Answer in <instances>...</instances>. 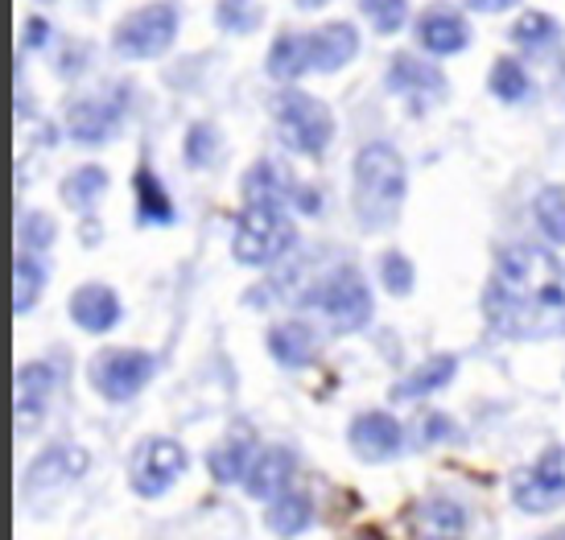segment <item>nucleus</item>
Segmentation results:
<instances>
[{
  "mask_svg": "<svg viewBox=\"0 0 565 540\" xmlns=\"http://www.w3.org/2000/svg\"><path fill=\"white\" fill-rule=\"evenodd\" d=\"M137 207H141V223H170L173 219V203L166 186H161L153 170H141L137 174Z\"/></svg>",
  "mask_w": 565,
  "mask_h": 540,
  "instance_id": "nucleus-29",
  "label": "nucleus"
},
{
  "mask_svg": "<svg viewBox=\"0 0 565 540\" xmlns=\"http://www.w3.org/2000/svg\"><path fill=\"white\" fill-rule=\"evenodd\" d=\"M71 318L79 322L83 331L104 334L120 322V298L108 285H83L71 298Z\"/></svg>",
  "mask_w": 565,
  "mask_h": 540,
  "instance_id": "nucleus-14",
  "label": "nucleus"
},
{
  "mask_svg": "<svg viewBox=\"0 0 565 540\" xmlns=\"http://www.w3.org/2000/svg\"><path fill=\"white\" fill-rule=\"evenodd\" d=\"M491 96L503 99V104H520L529 96V75H524V66L516 58H500L491 66Z\"/></svg>",
  "mask_w": 565,
  "mask_h": 540,
  "instance_id": "nucleus-30",
  "label": "nucleus"
},
{
  "mask_svg": "<svg viewBox=\"0 0 565 540\" xmlns=\"http://www.w3.org/2000/svg\"><path fill=\"white\" fill-rule=\"evenodd\" d=\"M533 215H536V227L545 231V239L565 244V186H545V191L536 194Z\"/></svg>",
  "mask_w": 565,
  "mask_h": 540,
  "instance_id": "nucleus-27",
  "label": "nucleus"
},
{
  "mask_svg": "<svg viewBox=\"0 0 565 540\" xmlns=\"http://www.w3.org/2000/svg\"><path fill=\"white\" fill-rule=\"evenodd\" d=\"M310 54H315V71H339L360 54V33L347 21L322 25V30L310 33Z\"/></svg>",
  "mask_w": 565,
  "mask_h": 540,
  "instance_id": "nucleus-15",
  "label": "nucleus"
},
{
  "mask_svg": "<svg viewBox=\"0 0 565 540\" xmlns=\"http://www.w3.org/2000/svg\"><path fill=\"white\" fill-rule=\"evenodd\" d=\"M306 71H315V54H310V33H285L268 50V75L273 79H298Z\"/></svg>",
  "mask_w": 565,
  "mask_h": 540,
  "instance_id": "nucleus-21",
  "label": "nucleus"
},
{
  "mask_svg": "<svg viewBox=\"0 0 565 540\" xmlns=\"http://www.w3.org/2000/svg\"><path fill=\"white\" fill-rule=\"evenodd\" d=\"M512 37H516L520 46H541V42H550V37H553V17H545V13L520 17L516 25H512Z\"/></svg>",
  "mask_w": 565,
  "mask_h": 540,
  "instance_id": "nucleus-35",
  "label": "nucleus"
},
{
  "mask_svg": "<svg viewBox=\"0 0 565 540\" xmlns=\"http://www.w3.org/2000/svg\"><path fill=\"white\" fill-rule=\"evenodd\" d=\"M285 174L277 170V165H268V161H260L256 170H252L248 177H244V198L248 203H273V207H285Z\"/></svg>",
  "mask_w": 565,
  "mask_h": 540,
  "instance_id": "nucleus-28",
  "label": "nucleus"
},
{
  "mask_svg": "<svg viewBox=\"0 0 565 540\" xmlns=\"http://www.w3.org/2000/svg\"><path fill=\"white\" fill-rule=\"evenodd\" d=\"M405 161L393 144H363L355 158V207L367 227H388L405 203Z\"/></svg>",
  "mask_w": 565,
  "mask_h": 540,
  "instance_id": "nucleus-2",
  "label": "nucleus"
},
{
  "mask_svg": "<svg viewBox=\"0 0 565 540\" xmlns=\"http://www.w3.org/2000/svg\"><path fill=\"white\" fill-rule=\"evenodd\" d=\"M450 380H455V359H450V355H438V359H425L422 367H413L405 380L396 384V397L401 400L429 397V392L446 388Z\"/></svg>",
  "mask_w": 565,
  "mask_h": 540,
  "instance_id": "nucleus-23",
  "label": "nucleus"
},
{
  "mask_svg": "<svg viewBox=\"0 0 565 540\" xmlns=\"http://www.w3.org/2000/svg\"><path fill=\"white\" fill-rule=\"evenodd\" d=\"M315 305L327 314L339 331H360L372 318V293L363 285V277L355 269H334L315 289Z\"/></svg>",
  "mask_w": 565,
  "mask_h": 540,
  "instance_id": "nucleus-6",
  "label": "nucleus"
},
{
  "mask_svg": "<svg viewBox=\"0 0 565 540\" xmlns=\"http://www.w3.org/2000/svg\"><path fill=\"white\" fill-rule=\"evenodd\" d=\"M54 380H58V371H54L50 364H25L21 371H17L13 413H17V425H21V430H33V421L46 413Z\"/></svg>",
  "mask_w": 565,
  "mask_h": 540,
  "instance_id": "nucleus-11",
  "label": "nucleus"
},
{
  "mask_svg": "<svg viewBox=\"0 0 565 540\" xmlns=\"http://www.w3.org/2000/svg\"><path fill=\"white\" fill-rule=\"evenodd\" d=\"M277 128H281V141L298 153H310L318 158L330 144V132H334V120L322 99L306 96V91H285L277 99Z\"/></svg>",
  "mask_w": 565,
  "mask_h": 540,
  "instance_id": "nucleus-5",
  "label": "nucleus"
},
{
  "mask_svg": "<svg viewBox=\"0 0 565 540\" xmlns=\"http://www.w3.org/2000/svg\"><path fill=\"white\" fill-rule=\"evenodd\" d=\"M186 471V450L170 438H153L137 450L132 462V487L141 495H166Z\"/></svg>",
  "mask_w": 565,
  "mask_h": 540,
  "instance_id": "nucleus-8",
  "label": "nucleus"
},
{
  "mask_svg": "<svg viewBox=\"0 0 565 540\" xmlns=\"http://www.w3.org/2000/svg\"><path fill=\"white\" fill-rule=\"evenodd\" d=\"M268 350H273L277 364L301 367L318 355V334L306 322H281V326H273V334H268Z\"/></svg>",
  "mask_w": 565,
  "mask_h": 540,
  "instance_id": "nucleus-20",
  "label": "nucleus"
},
{
  "mask_svg": "<svg viewBox=\"0 0 565 540\" xmlns=\"http://www.w3.org/2000/svg\"><path fill=\"white\" fill-rule=\"evenodd\" d=\"M104 191H108V174H104L99 165H83V170H75V174L66 177L63 198L71 203V207L87 210L92 203H99V198H104Z\"/></svg>",
  "mask_w": 565,
  "mask_h": 540,
  "instance_id": "nucleus-26",
  "label": "nucleus"
},
{
  "mask_svg": "<svg viewBox=\"0 0 565 540\" xmlns=\"http://www.w3.org/2000/svg\"><path fill=\"white\" fill-rule=\"evenodd\" d=\"M17 236H21V248H25V252H42V248L54 244V223H50V215L30 210V215H21Z\"/></svg>",
  "mask_w": 565,
  "mask_h": 540,
  "instance_id": "nucleus-33",
  "label": "nucleus"
},
{
  "mask_svg": "<svg viewBox=\"0 0 565 540\" xmlns=\"http://www.w3.org/2000/svg\"><path fill=\"white\" fill-rule=\"evenodd\" d=\"M363 13L380 33H396L408 21V0H363Z\"/></svg>",
  "mask_w": 565,
  "mask_h": 540,
  "instance_id": "nucleus-32",
  "label": "nucleus"
},
{
  "mask_svg": "<svg viewBox=\"0 0 565 540\" xmlns=\"http://www.w3.org/2000/svg\"><path fill=\"white\" fill-rule=\"evenodd\" d=\"M294 244V219L285 215V207L273 203H248V210L236 223V239H232V252L239 264H273L277 256Z\"/></svg>",
  "mask_w": 565,
  "mask_h": 540,
  "instance_id": "nucleus-3",
  "label": "nucleus"
},
{
  "mask_svg": "<svg viewBox=\"0 0 565 540\" xmlns=\"http://www.w3.org/2000/svg\"><path fill=\"white\" fill-rule=\"evenodd\" d=\"M215 132L206 125H194L190 128V137H186V161L190 165H206V161L215 158Z\"/></svg>",
  "mask_w": 565,
  "mask_h": 540,
  "instance_id": "nucleus-36",
  "label": "nucleus"
},
{
  "mask_svg": "<svg viewBox=\"0 0 565 540\" xmlns=\"http://www.w3.org/2000/svg\"><path fill=\"white\" fill-rule=\"evenodd\" d=\"M46 37H50V25H46V21L30 17V25H25V46H42Z\"/></svg>",
  "mask_w": 565,
  "mask_h": 540,
  "instance_id": "nucleus-37",
  "label": "nucleus"
},
{
  "mask_svg": "<svg viewBox=\"0 0 565 540\" xmlns=\"http://www.w3.org/2000/svg\"><path fill=\"white\" fill-rule=\"evenodd\" d=\"M380 281H384L388 293L405 298L408 289H413V264H408V256H401V252L384 256V260H380Z\"/></svg>",
  "mask_w": 565,
  "mask_h": 540,
  "instance_id": "nucleus-34",
  "label": "nucleus"
},
{
  "mask_svg": "<svg viewBox=\"0 0 565 540\" xmlns=\"http://www.w3.org/2000/svg\"><path fill=\"white\" fill-rule=\"evenodd\" d=\"M153 376V355L145 350H104L92 367L95 388L108 400H132Z\"/></svg>",
  "mask_w": 565,
  "mask_h": 540,
  "instance_id": "nucleus-7",
  "label": "nucleus"
},
{
  "mask_svg": "<svg viewBox=\"0 0 565 540\" xmlns=\"http://www.w3.org/2000/svg\"><path fill=\"white\" fill-rule=\"evenodd\" d=\"M178 37V4L153 0L137 13H128L116 30V54L125 58H158Z\"/></svg>",
  "mask_w": 565,
  "mask_h": 540,
  "instance_id": "nucleus-4",
  "label": "nucleus"
},
{
  "mask_svg": "<svg viewBox=\"0 0 565 540\" xmlns=\"http://www.w3.org/2000/svg\"><path fill=\"white\" fill-rule=\"evenodd\" d=\"M116 120H120V99H83L71 108V137L83 144H99L116 132Z\"/></svg>",
  "mask_w": 565,
  "mask_h": 540,
  "instance_id": "nucleus-17",
  "label": "nucleus"
},
{
  "mask_svg": "<svg viewBox=\"0 0 565 540\" xmlns=\"http://www.w3.org/2000/svg\"><path fill=\"white\" fill-rule=\"evenodd\" d=\"M516 504L533 516L562 508L565 504V450H553L536 462L529 475H520L516 483Z\"/></svg>",
  "mask_w": 565,
  "mask_h": 540,
  "instance_id": "nucleus-9",
  "label": "nucleus"
},
{
  "mask_svg": "<svg viewBox=\"0 0 565 540\" xmlns=\"http://www.w3.org/2000/svg\"><path fill=\"white\" fill-rule=\"evenodd\" d=\"M417 528L425 540H467V511L450 495H434L417 508Z\"/></svg>",
  "mask_w": 565,
  "mask_h": 540,
  "instance_id": "nucleus-18",
  "label": "nucleus"
},
{
  "mask_svg": "<svg viewBox=\"0 0 565 540\" xmlns=\"http://www.w3.org/2000/svg\"><path fill=\"white\" fill-rule=\"evenodd\" d=\"M405 442V433L396 425V417L388 413H363L355 417V425H351V445H355V454L367 462H384L393 458L396 450Z\"/></svg>",
  "mask_w": 565,
  "mask_h": 540,
  "instance_id": "nucleus-12",
  "label": "nucleus"
},
{
  "mask_svg": "<svg viewBox=\"0 0 565 540\" xmlns=\"http://www.w3.org/2000/svg\"><path fill=\"white\" fill-rule=\"evenodd\" d=\"M223 30L232 33H248L260 25V4L256 0H220V9H215Z\"/></svg>",
  "mask_w": 565,
  "mask_h": 540,
  "instance_id": "nucleus-31",
  "label": "nucleus"
},
{
  "mask_svg": "<svg viewBox=\"0 0 565 540\" xmlns=\"http://www.w3.org/2000/svg\"><path fill=\"white\" fill-rule=\"evenodd\" d=\"M252 462H256V445H252L248 433H236V438H227L223 445L211 450L206 471L220 478V483H239V478L252 475Z\"/></svg>",
  "mask_w": 565,
  "mask_h": 540,
  "instance_id": "nucleus-22",
  "label": "nucleus"
},
{
  "mask_svg": "<svg viewBox=\"0 0 565 540\" xmlns=\"http://www.w3.org/2000/svg\"><path fill=\"white\" fill-rule=\"evenodd\" d=\"M289 475H294V454L285 445H273V450L256 454V462H252L248 492L256 499H277L289 487Z\"/></svg>",
  "mask_w": 565,
  "mask_h": 540,
  "instance_id": "nucleus-19",
  "label": "nucleus"
},
{
  "mask_svg": "<svg viewBox=\"0 0 565 540\" xmlns=\"http://www.w3.org/2000/svg\"><path fill=\"white\" fill-rule=\"evenodd\" d=\"M301 9H322V4H330V0H298Z\"/></svg>",
  "mask_w": 565,
  "mask_h": 540,
  "instance_id": "nucleus-40",
  "label": "nucleus"
},
{
  "mask_svg": "<svg viewBox=\"0 0 565 540\" xmlns=\"http://www.w3.org/2000/svg\"><path fill=\"white\" fill-rule=\"evenodd\" d=\"M388 87H393L396 96L413 99L417 108H425V104H434V99L446 91V79L438 75V66L401 54V58L393 63V71H388Z\"/></svg>",
  "mask_w": 565,
  "mask_h": 540,
  "instance_id": "nucleus-13",
  "label": "nucleus"
},
{
  "mask_svg": "<svg viewBox=\"0 0 565 540\" xmlns=\"http://www.w3.org/2000/svg\"><path fill=\"white\" fill-rule=\"evenodd\" d=\"M351 540H384V537H380V532H372V528H363V532H355Z\"/></svg>",
  "mask_w": 565,
  "mask_h": 540,
  "instance_id": "nucleus-39",
  "label": "nucleus"
},
{
  "mask_svg": "<svg viewBox=\"0 0 565 540\" xmlns=\"http://www.w3.org/2000/svg\"><path fill=\"white\" fill-rule=\"evenodd\" d=\"M487 314L508 334H541L565 326V281L557 260L529 244L508 248L487 289Z\"/></svg>",
  "mask_w": 565,
  "mask_h": 540,
  "instance_id": "nucleus-1",
  "label": "nucleus"
},
{
  "mask_svg": "<svg viewBox=\"0 0 565 540\" xmlns=\"http://www.w3.org/2000/svg\"><path fill=\"white\" fill-rule=\"evenodd\" d=\"M83 471H87V454H83L79 445L58 442V445H50L46 454L33 458V466L25 471V492L30 495L58 492V487H66V483H75Z\"/></svg>",
  "mask_w": 565,
  "mask_h": 540,
  "instance_id": "nucleus-10",
  "label": "nucleus"
},
{
  "mask_svg": "<svg viewBox=\"0 0 565 540\" xmlns=\"http://www.w3.org/2000/svg\"><path fill=\"white\" fill-rule=\"evenodd\" d=\"M471 9H479V13H500V9H508V4H516V0H467Z\"/></svg>",
  "mask_w": 565,
  "mask_h": 540,
  "instance_id": "nucleus-38",
  "label": "nucleus"
},
{
  "mask_svg": "<svg viewBox=\"0 0 565 540\" xmlns=\"http://www.w3.org/2000/svg\"><path fill=\"white\" fill-rule=\"evenodd\" d=\"M310 499L301 492H285L273 499V508H268V528L277 532V537H298L310 528Z\"/></svg>",
  "mask_w": 565,
  "mask_h": 540,
  "instance_id": "nucleus-24",
  "label": "nucleus"
},
{
  "mask_svg": "<svg viewBox=\"0 0 565 540\" xmlns=\"http://www.w3.org/2000/svg\"><path fill=\"white\" fill-rule=\"evenodd\" d=\"M42 285H46V264L33 260V252H21L13 264V314H25L38 302Z\"/></svg>",
  "mask_w": 565,
  "mask_h": 540,
  "instance_id": "nucleus-25",
  "label": "nucleus"
},
{
  "mask_svg": "<svg viewBox=\"0 0 565 540\" xmlns=\"http://www.w3.org/2000/svg\"><path fill=\"white\" fill-rule=\"evenodd\" d=\"M471 42V30H467V21L455 13V9H429L422 17V46L429 54H458V50H467Z\"/></svg>",
  "mask_w": 565,
  "mask_h": 540,
  "instance_id": "nucleus-16",
  "label": "nucleus"
},
{
  "mask_svg": "<svg viewBox=\"0 0 565 540\" xmlns=\"http://www.w3.org/2000/svg\"><path fill=\"white\" fill-rule=\"evenodd\" d=\"M545 540H565V532H553V537H545Z\"/></svg>",
  "mask_w": 565,
  "mask_h": 540,
  "instance_id": "nucleus-41",
  "label": "nucleus"
}]
</instances>
